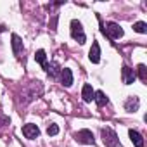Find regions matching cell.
Segmentation results:
<instances>
[{
    "label": "cell",
    "instance_id": "6da1fadb",
    "mask_svg": "<svg viewBox=\"0 0 147 147\" xmlns=\"http://www.w3.org/2000/svg\"><path fill=\"white\" fill-rule=\"evenodd\" d=\"M42 94H43V85H42V82H38V80H36V82H31V83H28V85L23 88L21 102H23V104H28V102L38 99Z\"/></svg>",
    "mask_w": 147,
    "mask_h": 147
},
{
    "label": "cell",
    "instance_id": "7a4b0ae2",
    "mask_svg": "<svg viewBox=\"0 0 147 147\" xmlns=\"http://www.w3.org/2000/svg\"><path fill=\"white\" fill-rule=\"evenodd\" d=\"M99 21H100V18H99ZM100 31L109 38V40H118V38H121L123 35H125V31H123V28L119 26V24H116V23H102L100 21Z\"/></svg>",
    "mask_w": 147,
    "mask_h": 147
},
{
    "label": "cell",
    "instance_id": "3957f363",
    "mask_svg": "<svg viewBox=\"0 0 147 147\" xmlns=\"http://www.w3.org/2000/svg\"><path fill=\"white\" fill-rule=\"evenodd\" d=\"M100 135H102V142H104L106 147H123L121 142H119V138H118V135H116V131L113 128H109V126L102 128Z\"/></svg>",
    "mask_w": 147,
    "mask_h": 147
},
{
    "label": "cell",
    "instance_id": "277c9868",
    "mask_svg": "<svg viewBox=\"0 0 147 147\" xmlns=\"http://www.w3.org/2000/svg\"><path fill=\"white\" fill-rule=\"evenodd\" d=\"M69 31H71V36L75 38L80 45H83V43L87 42V35H85L83 26H82V23H80L78 19H73V21L69 23Z\"/></svg>",
    "mask_w": 147,
    "mask_h": 147
},
{
    "label": "cell",
    "instance_id": "5b68a950",
    "mask_svg": "<svg viewBox=\"0 0 147 147\" xmlns=\"http://www.w3.org/2000/svg\"><path fill=\"white\" fill-rule=\"evenodd\" d=\"M75 140L78 144H85V145H94L95 138H94V133L90 130H80L75 133Z\"/></svg>",
    "mask_w": 147,
    "mask_h": 147
},
{
    "label": "cell",
    "instance_id": "8992f818",
    "mask_svg": "<svg viewBox=\"0 0 147 147\" xmlns=\"http://www.w3.org/2000/svg\"><path fill=\"white\" fill-rule=\"evenodd\" d=\"M23 135H24L26 138H30V140L38 138V137H40V128H38L36 125H33V123H28V125L23 126Z\"/></svg>",
    "mask_w": 147,
    "mask_h": 147
},
{
    "label": "cell",
    "instance_id": "52a82bcc",
    "mask_svg": "<svg viewBox=\"0 0 147 147\" xmlns=\"http://www.w3.org/2000/svg\"><path fill=\"white\" fill-rule=\"evenodd\" d=\"M121 78H123V83L125 85H131L135 82V78H137L135 69H131L128 66H123V69H121Z\"/></svg>",
    "mask_w": 147,
    "mask_h": 147
},
{
    "label": "cell",
    "instance_id": "ba28073f",
    "mask_svg": "<svg viewBox=\"0 0 147 147\" xmlns=\"http://www.w3.org/2000/svg\"><path fill=\"white\" fill-rule=\"evenodd\" d=\"M88 59H90V62H94V64H99V62H100V45H99L97 42L92 43V49H90V52H88Z\"/></svg>",
    "mask_w": 147,
    "mask_h": 147
},
{
    "label": "cell",
    "instance_id": "9c48e42d",
    "mask_svg": "<svg viewBox=\"0 0 147 147\" xmlns=\"http://www.w3.org/2000/svg\"><path fill=\"white\" fill-rule=\"evenodd\" d=\"M138 106H140V99H138L137 95H130V97L126 99V102H125V109H126L128 113L138 111Z\"/></svg>",
    "mask_w": 147,
    "mask_h": 147
},
{
    "label": "cell",
    "instance_id": "30bf717a",
    "mask_svg": "<svg viewBox=\"0 0 147 147\" xmlns=\"http://www.w3.org/2000/svg\"><path fill=\"white\" fill-rule=\"evenodd\" d=\"M61 82L64 87H71L73 85V73L69 67H62L61 69Z\"/></svg>",
    "mask_w": 147,
    "mask_h": 147
},
{
    "label": "cell",
    "instance_id": "8fae6325",
    "mask_svg": "<svg viewBox=\"0 0 147 147\" xmlns=\"http://www.w3.org/2000/svg\"><path fill=\"white\" fill-rule=\"evenodd\" d=\"M94 95H95V90L92 88V85L85 83L83 88H82V97H83V100H85V102H92V100H94Z\"/></svg>",
    "mask_w": 147,
    "mask_h": 147
},
{
    "label": "cell",
    "instance_id": "7c38bea8",
    "mask_svg": "<svg viewBox=\"0 0 147 147\" xmlns=\"http://www.w3.org/2000/svg\"><path fill=\"white\" fill-rule=\"evenodd\" d=\"M128 135H130V140L133 142V145L135 147H144V138H142V135L137 131V130H128Z\"/></svg>",
    "mask_w": 147,
    "mask_h": 147
},
{
    "label": "cell",
    "instance_id": "4fadbf2b",
    "mask_svg": "<svg viewBox=\"0 0 147 147\" xmlns=\"http://www.w3.org/2000/svg\"><path fill=\"white\" fill-rule=\"evenodd\" d=\"M11 38H12V52H14V55L19 57V54L23 52V40L18 35H12Z\"/></svg>",
    "mask_w": 147,
    "mask_h": 147
},
{
    "label": "cell",
    "instance_id": "5bb4252c",
    "mask_svg": "<svg viewBox=\"0 0 147 147\" xmlns=\"http://www.w3.org/2000/svg\"><path fill=\"white\" fill-rule=\"evenodd\" d=\"M35 61H36L43 69H47L49 64H47V54H45V50H42V49L36 50V52H35Z\"/></svg>",
    "mask_w": 147,
    "mask_h": 147
},
{
    "label": "cell",
    "instance_id": "9a60e30c",
    "mask_svg": "<svg viewBox=\"0 0 147 147\" xmlns=\"http://www.w3.org/2000/svg\"><path fill=\"white\" fill-rule=\"evenodd\" d=\"M94 100L97 102V106L99 107H104L107 102H109V99H107V95L102 92V90H99V92H95V95H94Z\"/></svg>",
    "mask_w": 147,
    "mask_h": 147
},
{
    "label": "cell",
    "instance_id": "2e32d148",
    "mask_svg": "<svg viewBox=\"0 0 147 147\" xmlns=\"http://www.w3.org/2000/svg\"><path fill=\"white\" fill-rule=\"evenodd\" d=\"M45 71H47V75H49V76H52V78H55V76L59 75V73H61V69H59L57 62H52V64H49Z\"/></svg>",
    "mask_w": 147,
    "mask_h": 147
},
{
    "label": "cell",
    "instance_id": "e0dca14e",
    "mask_svg": "<svg viewBox=\"0 0 147 147\" xmlns=\"http://www.w3.org/2000/svg\"><path fill=\"white\" fill-rule=\"evenodd\" d=\"M133 31H137V33H147V24L144 21H138V23L133 24Z\"/></svg>",
    "mask_w": 147,
    "mask_h": 147
},
{
    "label": "cell",
    "instance_id": "ac0fdd59",
    "mask_svg": "<svg viewBox=\"0 0 147 147\" xmlns=\"http://www.w3.org/2000/svg\"><path fill=\"white\" fill-rule=\"evenodd\" d=\"M59 133V126L55 125V123H50L49 126H47V135L49 137H54V135H57Z\"/></svg>",
    "mask_w": 147,
    "mask_h": 147
},
{
    "label": "cell",
    "instance_id": "d6986e66",
    "mask_svg": "<svg viewBox=\"0 0 147 147\" xmlns=\"http://www.w3.org/2000/svg\"><path fill=\"white\" fill-rule=\"evenodd\" d=\"M137 71H138V76H140V80H142V82H145V80H147V69H145V66H144V64H138Z\"/></svg>",
    "mask_w": 147,
    "mask_h": 147
}]
</instances>
